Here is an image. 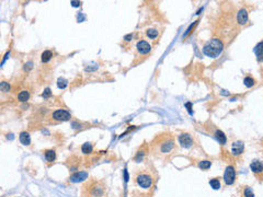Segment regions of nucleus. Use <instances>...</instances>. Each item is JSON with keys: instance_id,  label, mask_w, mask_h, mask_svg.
Returning a JSON list of instances; mask_svg holds the SVG:
<instances>
[{"instance_id": "nucleus-30", "label": "nucleus", "mask_w": 263, "mask_h": 197, "mask_svg": "<svg viewBox=\"0 0 263 197\" xmlns=\"http://www.w3.org/2000/svg\"><path fill=\"white\" fill-rule=\"evenodd\" d=\"M262 146H263V145H262Z\"/></svg>"}, {"instance_id": "nucleus-20", "label": "nucleus", "mask_w": 263, "mask_h": 197, "mask_svg": "<svg viewBox=\"0 0 263 197\" xmlns=\"http://www.w3.org/2000/svg\"><path fill=\"white\" fill-rule=\"evenodd\" d=\"M53 57V53L51 51H45L42 53V61L43 63H48Z\"/></svg>"}, {"instance_id": "nucleus-6", "label": "nucleus", "mask_w": 263, "mask_h": 197, "mask_svg": "<svg viewBox=\"0 0 263 197\" xmlns=\"http://www.w3.org/2000/svg\"><path fill=\"white\" fill-rule=\"evenodd\" d=\"M52 118L56 122H66L72 118V115L66 110H57L52 114Z\"/></svg>"}, {"instance_id": "nucleus-22", "label": "nucleus", "mask_w": 263, "mask_h": 197, "mask_svg": "<svg viewBox=\"0 0 263 197\" xmlns=\"http://www.w3.org/2000/svg\"><path fill=\"white\" fill-rule=\"evenodd\" d=\"M92 150H93V148H92V145H91V143H83L82 147H81V151H82V153H85V154L91 153Z\"/></svg>"}, {"instance_id": "nucleus-8", "label": "nucleus", "mask_w": 263, "mask_h": 197, "mask_svg": "<svg viewBox=\"0 0 263 197\" xmlns=\"http://www.w3.org/2000/svg\"><path fill=\"white\" fill-rule=\"evenodd\" d=\"M136 49H137L138 54L140 55H147L150 53L151 51V45L146 42V41H139L137 44H136Z\"/></svg>"}, {"instance_id": "nucleus-11", "label": "nucleus", "mask_w": 263, "mask_h": 197, "mask_svg": "<svg viewBox=\"0 0 263 197\" xmlns=\"http://www.w3.org/2000/svg\"><path fill=\"white\" fill-rule=\"evenodd\" d=\"M148 150H149V146L146 145V143H144L143 146L139 148V150L136 152V154H135V157H134V160L136 161V162H140V161L144 159V157L146 156Z\"/></svg>"}, {"instance_id": "nucleus-3", "label": "nucleus", "mask_w": 263, "mask_h": 197, "mask_svg": "<svg viewBox=\"0 0 263 197\" xmlns=\"http://www.w3.org/2000/svg\"><path fill=\"white\" fill-rule=\"evenodd\" d=\"M223 49H224L223 42L218 40V38H212L208 42H206V44L204 45L203 53L209 58H216L221 54Z\"/></svg>"}, {"instance_id": "nucleus-9", "label": "nucleus", "mask_w": 263, "mask_h": 197, "mask_svg": "<svg viewBox=\"0 0 263 197\" xmlns=\"http://www.w3.org/2000/svg\"><path fill=\"white\" fill-rule=\"evenodd\" d=\"M245 151V145L242 141H235L231 145V154L234 157H239Z\"/></svg>"}, {"instance_id": "nucleus-24", "label": "nucleus", "mask_w": 263, "mask_h": 197, "mask_svg": "<svg viewBox=\"0 0 263 197\" xmlns=\"http://www.w3.org/2000/svg\"><path fill=\"white\" fill-rule=\"evenodd\" d=\"M146 34L150 40H155V38L158 36V31L156 29H149V30H147Z\"/></svg>"}, {"instance_id": "nucleus-10", "label": "nucleus", "mask_w": 263, "mask_h": 197, "mask_svg": "<svg viewBox=\"0 0 263 197\" xmlns=\"http://www.w3.org/2000/svg\"><path fill=\"white\" fill-rule=\"evenodd\" d=\"M250 169H251L252 173L255 175H259L263 173V162L260 160H255L252 161L251 164H250Z\"/></svg>"}, {"instance_id": "nucleus-14", "label": "nucleus", "mask_w": 263, "mask_h": 197, "mask_svg": "<svg viewBox=\"0 0 263 197\" xmlns=\"http://www.w3.org/2000/svg\"><path fill=\"white\" fill-rule=\"evenodd\" d=\"M255 54L258 58V61H263V41L255 46Z\"/></svg>"}, {"instance_id": "nucleus-18", "label": "nucleus", "mask_w": 263, "mask_h": 197, "mask_svg": "<svg viewBox=\"0 0 263 197\" xmlns=\"http://www.w3.org/2000/svg\"><path fill=\"white\" fill-rule=\"evenodd\" d=\"M44 156H45V159L48 162H53V161H55V159H56V153H55L54 150H46L45 152H44Z\"/></svg>"}, {"instance_id": "nucleus-12", "label": "nucleus", "mask_w": 263, "mask_h": 197, "mask_svg": "<svg viewBox=\"0 0 263 197\" xmlns=\"http://www.w3.org/2000/svg\"><path fill=\"white\" fill-rule=\"evenodd\" d=\"M237 21L240 25H243V24H246L248 22V11H247L246 9H240L238 11Z\"/></svg>"}, {"instance_id": "nucleus-23", "label": "nucleus", "mask_w": 263, "mask_h": 197, "mask_svg": "<svg viewBox=\"0 0 263 197\" xmlns=\"http://www.w3.org/2000/svg\"><path fill=\"white\" fill-rule=\"evenodd\" d=\"M197 166H198L200 169H202V170H208V169L212 166V162L208 160H203V161H200Z\"/></svg>"}, {"instance_id": "nucleus-21", "label": "nucleus", "mask_w": 263, "mask_h": 197, "mask_svg": "<svg viewBox=\"0 0 263 197\" xmlns=\"http://www.w3.org/2000/svg\"><path fill=\"white\" fill-rule=\"evenodd\" d=\"M30 97V93L28 91H21L18 95V100L20 101V102H26V101L29 100Z\"/></svg>"}, {"instance_id": "nucleus-19", "label": "nucleus", "mask_w": 263, "mask_h": 197, "mask_svg": "<svg viewBox=\"0 0 263 197\" xmlns=\"http://www.w3.org/2000/svg\"><path fill=\"white\" fill-rule=\"evenodd\" d=\"M209 185L212 186V189L217 191L220 189V179L219 177H214L212 180H209Z\"/></svg>"}, {"instance_id": "nucleus-28", "label": "nucleus", "mask_w": 263, "mask_h": 197, "mask_svg": "<svg viewBox=\"0 0 263 197\" xmlns=\"http://www.w3.org/2000/svg\"><path fill=\"white\" fill-rule=\"evenodd\" d=\"M49 95H51V90H49V89L47 88V89L45 90V92L43 93V97H48Z\"/></svg>"}, {"instance_id": "nucleus-2", "label": "nucleus", "mask_w": 263, "mask_h": 197, "mask_svg": "<svg viewBox=\"0 0 263 197\" xmlns=\"http://www.w3.org/2000/svg\"><path fill=\"white\" fill-rule=\"evenodd\" d=\"M155 175L148 170H141V171H137L134 176V182L135 184L139 187V189H144V191H148V189H152V186L155 184Z\"/></svg>"}, {"instance_id": "nucleus-27", "label": "nucleus", "mask_w": 263, "mask_h": 197, "mask_svg": "<svg viewBox=\"0 0 263 197\" xmlns=\"http://www.w3.org/2000/svg\"><path fill=\"white\" fill-rule=\"evenodd\" d=\"M0 89H1V91H2V92H9L10 86H9V83L2 82V83H1V86H0Z\"/></svg>"}, {"instance_id": "nucleus-15", "label": "nucleus", "mask_w": 263, "mask_h": 197, "mask_svg": "<svg viewBox=\"0 0 263 197\" xmlns=\"http://www.w3.org/2000/svg\"><path fill=\"white\" fill-rule=\"evenodd\" d=\"M87 177H88V174H87L86 172H76L75 174L72 175L70 180H72V182H79V181L86 180Z\"/></svg>"}, {"instance_id": "nucleus-17", "label": "nucleus", "mask_w": 263, "mask_h": 197, "mask_svg": "<svg viewBox=\"0 0 263 197\" xmlns=\"http://www.w3.org/2000/svg\"><path fill=\"white\" fill-rule=\"evenodd\" d=\"M241 197H255V193L252 192V189L249 186H243L241 189Z\"/></svg>"}, {"instance_id": "nucleus-5", "label": "nucleus", "mask_w": 263, "mask_h": 197, "mask_svg": "<svg viewBox=\"0 0 263 197\" xmlns=\"http://www.w3.org/2000/svg\"><path fill=\"white\" fill-rule=\"evenodd\" d=\"M236 180V171L232 166H228L224 173V182L226 185H232Z\"/></svg>"}, {"instance_id": "nucleus-16", "label": "nucleus", "mask_w": 263, "mask_h": 197, "mask_svg": "<svg viewBox=\"0 0 263 197\" xmlns=\"http://www.w3.org/2000/svg\"><path fill=\"white\" fill-rule=\"evenodd\" d=\"M19 139H20L21 143H22V145H24V146H29L30 143H31L30 135H29V133H26V131H23V133H21L20 136H19Z\"/></svg>"}, {"instance_id": "nucleus-4", "label": "nucleus", "mask_w": 263, "mask_h": 197, "mask_svg": "<svg viewBox=\"0 0 263 197\" xmlns=\"http://www.w3.org/2000/svg\"><path fill=\"white\" fill-rule=\"evenodd\" d=\"M85 192L87 197H104L105 196V185L100 181H91L85 185Z\"/></svg>"}, {"instance_id": "nucleus-1", "label": "nucleus", "mask_w": 263, "mask_h": 197, "mask_svg": "<svg viewBox=\"0 0 263 197\" xmlns=\"http://www.w3.org/2000/svg\"><path fill=\"white\" fill-rule=\"evenodd\" d=\"M152 153L157 158H168L177 150L175 136L171 133L157 135L149 146Z\"/></svg>"}, {"instance_id": "nucleus-29", "label": "nucleus", "mask_w": 263, "mask_h": 197, "mask_svg": "<svg viewBox=\"0 0 263 197\" xmlns=\"http://www.w3.org/2000/svg\"><path fill=\"white\" fill-rule=\"evenodd\" d=\"M191 105H192L191 103H186V104H185V106H186V107H188V109H189V112H190V113H192V109H191Z\"/></svg>"}, {"instance_id": "nucleus-13", "label": "nucleus", "mask_w": 263, "mask_h": 197, "mask_svg": "<svg viewBox=\"0 0 263 197\" xmlns=\"http://www.w3.org/2000/svg\"><path fill=\"white\" fill-rule=\"evenodd\" d=\"M212 134H213V136L219 141V143H221V145H225V143H226L227 137H226V135L224 134L221 130H219V129H217V128H214Z\"/></svg>"}, {"instance_id": "nucleus-26", "label": "nucleus", "mask_w": 263, "mask_h": 197, "mask_svg": "<svg viewBox=\"0 0 263 197\" xmlns=\"http://www.w3.org/2000/svg\"><path fill=\"white\" fill-rule=\"evenodd\" d=\"M67 80H66V79H64V78H59V79H58V81H57V86H58V88H60V89H64V88H66V87H67Z\"/></svg>"}, {"instance_id": "nucleus-7", "label": "nucleus", "mask_w": 263, "mask_h": 197, "mask_svg": "<svg viewBox=\"0 0 263 197\" xmlns=\"http://www.w3.org/2000/svg\"><path fill=\"white\" fill-rule=\"evenodd\" d=\"M178 140H179V143H180L183 148H191V147L194 145V139H193V137H192L190 134H186V133L181 134L180 136H179V138H178Z\"/></svg>"}, {"instance_id": "nucleus-25", "label": "nucleus", "mask_w": 263, "mask_h": 197, "mask_svg": "<svg viewBox=\"0 0 263 197\" xmlns=\"http://www.w3.org/2000/svg\"><path fill=\"white\" fill-rule=\"evenodd\" d=\"M243 83H245V86L248 87V88H251L255 84V81L253 78L251 77H246L245 78V80H243Z\"/></svg>"}]
</instances>
